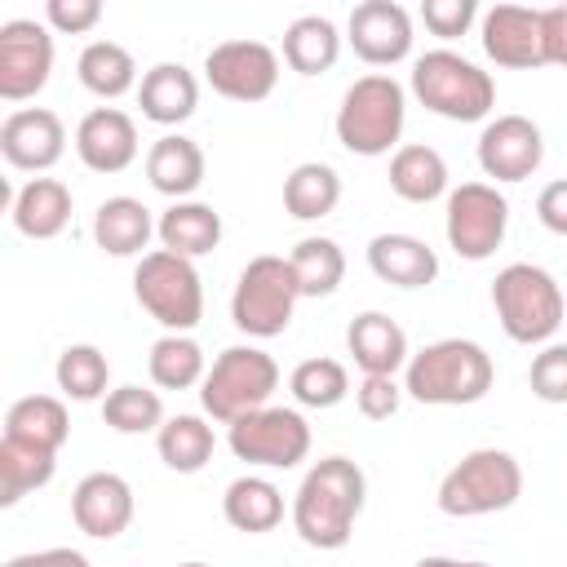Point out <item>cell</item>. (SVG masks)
Returning <instances> with one entry per match:
<instances>
[{
    "instance_id": "obj_35",
    "label": "cell",
    "mask_w": 567,
    "mask_h": 567,
    "mask_svg": "<svg viewBox=\"0 0 567 567\" xmlns=\"http://www.w3.org/2000/svg\"><path fill=\"white\" fill-rule=\"evenodd\" d=\"M288 266L297 275V292L301 297H332L346 279V252L337 239L310 235L288 252Z\"/></svg>"
},
{
    "instance_id": "obj_8",
    "label": "cell",
    "mask_w": 567,
    "mask_h": 567,
    "mask_svg": "<svg viewBox=\"0 0 567 567\" xmlns=\"http://www.w3.org/2000/svg\"><path fill=\"white\" fill-rule=\"evenodd\" d=\"M133 297L164 332H190L204 319V284H199L195 261L164 252V248H155L137 261Z\"/></svg>"
},
{
    "instance_id": "obj_12",
    "label": "cell",
    "mask_w": 567,
    "mask_h": 567,
    "mask_svg": "<svg viewBox=\"0 0 567 567\" xmlns=\"http://www.w3.org/2000/svg\"><path fill=\"white\" fill-rule=\"evenodd\" d=\"M204 80L230 102H266L279 84V53L261 40H226L204 58Z\"/></svg>"
},
{
    "instance_id": "obj_43",
    "label": "cell",
    "mask_w": 567,
    "mask_h": 567,
    "mask_svg": "<svg viewBox=\"0 0 567 567\" xmlns=\"http://www.w3.org/2000/svg\"><path fill=\"white\" fill-rule=\"evenodd\" d=\"M44 18L62 35H84L102 22V0H49Z\"/></svg>"
},
{
    "instance_id": "obj_30",
    "label": "cell",
    "mask_w": 567,
    "mask_h": 567,
    "mask_svg": "<svg viewBox=\"0 0 567 567\" xmlns=\"http://www.w3.org/2000/svg\"><path fill=\"white\" fill-rule=\"evenodd\" d=\"M341 204V177L332 164L306 159L284 177V208L297 221H319Z\"/></svg>"
},
{
    "instance_id": "obj_37",
    "label": "cell",
    "mask_w": 567,
    "mask_h": 567,
    "mask_svg": "<svg viewBox=\"0 0 567 567\" xmlns=\"http://www.w3.org/2000/svg\"><path fill=\"white\" fill-rule=\"evenodd\" d=\"M53 377H58V390H62L66 399H75V403H93V399L111 394V390H106L111 363H106V354H102L97 346H66V350L58 354Z\"/></svg>"
},
{
    "instance_id": "obj_41",
    "label": "cell",
    "mask_w": 567,
    "mask_h": 567,
    "mask_svg": "<svg viewBox=\"0 0 567 567\" xmlns=\"http://www.w3.org/2000/svg\"><path fill=\"white\" fill-rule=\"evenodd\" d=\"M474 13H478L474 0H425V4H421V22H425L439 40H456V35H465L470 22H474Z\"/></svg>"
},
{
    "instance_id": "obj_13",
    "label": "cell",
    "mask_w": 567,
    "mask_h": 567,
    "mask_svg": "<svg viewBox=\"0 0 567 567\" xmlns=\"http://www.w3.org/2000/svg\"><path fill=\"white\" fill-rule=\"evenodd\" d=\"M53 71V35L31 18H13L0 27V97L27 102L49 84Z\"/></svg>"
},
{
    "instance_id": "obj_22",
    "label": "cell",
    "mask_w": 567,
    "mask_h": 567,
    "mask_svg": "<svg viewBox=\"0 0 567 567\" xmlns=\"http://www.w3.org/2000/svg\"><path fill=\"white\" fill-rule=\"evenodd\" d=\"M137 106L151 124H182L199 106V80L182 62H155L137 84Z\"/></svg>"
},
{
    "instance_id": "obj_2",
    "label": "cell",
    "mask_w": 567,
    "mask_h": 567,
    "mask_svg": "<svg viewBox=\"0 0 567 567\" xmlns=\"http://www.w3.org/2000/svg\"><path fill=\"white\" fill-rule=\"evenodd\" d=\"M492 354L478 341L465 337H443L430 341L425 350H416L403 368V390L416 403H434V408H461V403H478L492 390Z\"/></svg>"
},
{
    "instance_id": "obj_10",
    "label": "cell",
    "mask_w": 567,
    "mask_h": 567,
    "mask_svg": "<svg viewBox=\"0 0 567 567\" xmlns=\"http://www.w3.org/2000/svg\"><path fill=\"white\" fill-rule=\"evenodd\" d=\"M226 443L239 461L266 470H292L310 452V425L297 408H257L226 425Z\"/></svg>"
},
{
    "instance_id": "obj_14",
    "label": "cell",
    "mask_w": 567,
    "mask_h": 567,
    "mask_svg": "<svg viewBox=\"0 0 567 567\" xmlns=\"http://www.w3.org/2000/svg\"><path fill=\"white\" fill-rule=\"evenodd\" d=\"M545 159V137L527 115H496L478 133V168L496 182H527Z\"/></svg>"
},
{
    "instance_id": "obj_20",
    "label": "cell",
    "mask_w": 567,
    "mask_h": 567,
    "mask_svg": "<svg viewBox=\"0 0 567 567\" xmlns=\"http://www.w3.org/2000/svg\"><path fill=\"white\" fill-rule=\"evenodd\" d=\"M346 350L350 359L363 368V377H394L399 368H408V337L403 328L381 315V310H363L350 319L346 328Z\"/></svg>"
},
{
    "instance_id": "obj_9",
    "label": "cell",
    "mask_w": 567,
    "mask_h": 567,
    "mask_svg": "<svg viewBox=\"0 0 567 567\" xmlns=\"http://www.w3.org/2000/svg\"><path fill=\"white\" fill-rule=\"evenodd\" d=\"M297 275L288 266V257L261 252L239 270V284L230 292V319L239 332L270 341L292 323V306H297Z\"/></svg>"
},
{
    "instance_id": "obj_17",
    "label": "cell",
    "mask_w": 567,
    "mask_h": 567,
    "mask_svg": "<svg viewBox=\"0 0 567 567\" xmlns=\"http://www.w3.org/2000/svg\"><path fill=\"white\" fill-rule=\"evenodd\" d=\"M483 53L496 66L532 71L545 66V40H540V9L523 4H492L483 13Z\"/></svg>"
},
{
    "instance_id": "obj_19",
    "label": "cell",
    "mask_w": 567,
    "mask_h": 567,
    "mask_svg": "<svg viewBox=\"0 0 567 567\" xmlns=\"http://www.w3.org/2000/svg\"><path fill=\"white\" fill-rule=\"evenodd\" d=\"M75 155L93 173H124L137 159V124L120 106H93L75 128Z\"/></svg>"
},
{
    "instance_id": "obj_23",
    "label": "cell",
    "mask_w": 567,
    "mask_h": 567,
    "mask_svg": "<svg viewBox=\"0 0 567 567\" xmlns=\"http://www.w3.org/2000/svg\"><path fill=\"white\" fill-rule=\"evenodd\" d=\"M155 235H159L164 252H177V257L195 261V257H204L221 244V213L213 204H199V199H177L159 213Z\"/></svg>"
},
{
    "instance_id": "obj_16",
    "label": "cell",
    "mask_w": 567,
    "mask_h": 567,
    "mask_svg": "<svg viewBox=\"0 0 567 567\" xmlns=\"http://www.w3.org/2000/svg\"><path fill=\"white\" fill-rule=\"evenodd\" d=\"M66 128L49 106H22L9 111L0 124V155L22 173H44L62 159Z\"/></svg>"
},
{
    "instance_id": "obj_18",
    "label": "cell",
    "mask_w": 567,
    "mask_h": 567,
    "mask_svg": "<svg viewBox=\"0 0 567 567\" xmlns=\"http://www.w3.org/2000/svg\"><path fill=\"white\" fill-rule=\"evenodd\" d=\"M71 518H75V527L84 536L115 540L133 523V487L111 470L84 474L75 483V492H71Z\"/></svg>"
},
{
    "instance_id": "obj_34",
    "label": "cell",
    "mask_w": 567,
    "mask_h": 567,
    "mask_svg": "<svg viewBox=\"0 0 567 567\" xmlns=\"http://www.w3.org/2000/svg\"><path fill=\"white\" fill-rule=\"evenodd\" d=\"M75 71H80V84H84L89 93H97V97H124L128 89H137V62H133V53H128L124 44H115V40H93V44H84Z\"/></svg>"
},
{
    "instance_id": "obj_7",
    "label": "cell",
    "mask_w": 567,
    "mask_h": 567,
    "mask_svg": "<svg viewBox=\"0 0 567 567\" xmlns=\"http://www.w3.org/2000/svg\"><path fill=\"white\" fill-rule=\"evenodd\" d=\"M275 385H279V363L266 350L230 346V350H221L213 359V368H208V377L199 385V403H204V412L213 421L230 425V421L266 408Z\"/></svg>"
},
{
    "instance_id": "obj_48",
    "label": "cell",
    "mask_w": 567,
    "mask_h": 567,
    "mask_svg": "<svg viewBox=\"0 0 567 567\" xmlns=\"http://www.w3.org/2000/svg\"><path fill=\"white\" fill-rule=\"evenodd\" d=\"M177 567H208V563H177Z\"/></svg>"
},
{
    "instance_id": "obj_6",
    "label": "cell",
    "mask_w": 567,
    "mask_h": 567,
    "mask_svg": "<svg viewBox=\"0 0 567 567\" xmlns=\"http://www.w3.org/2000/svg\"><path fill=\"white\" fill-rule=\"evenodd\" d=\"M523 496V470L501 447H474L439 483V509L452 518H483Z\"/></svg>"
},
{
    "instance_id": "obj_28",
    "label": "cell",
    "mask_w": 567,
    "mask_h": 567,
    "mask_svg": "<svg viewBox=\"0 0 567 567\" xmlns=\"http://www.w3.org/2000/svg\"><path fill=\"white\" fill-rule=\"evenodd\" d=\"M66 434H71V416H66L62 399H53V394H27L4 412V439L58 452L66 443Z\"/></svg>"
},
{
    "instance_id": "obj_40",
    "label": "cell",
    "mask_w": 567,
    "mask_h": 567,
    "mask_svg": "<svg viewBox=\"0 0 567 567\" xmlns=\"http://www.w3.org/2000/svg\"><path fill=\"white\" fill-rule=\"evenodd\" d=\"M527 385L540 403H567V346L554 341L545 346L536 359H532V372H527Z\"/></svg>"
},
{
    "instance_id": "obj_4",
    "label": "cell",
    "mask_w": 567,
    "mask_h": 567,
    "mask_svg": "<svg viewBox=\"0 0 567 567\" xmlns=\"http://www.w3.org/2000/svg\"><path fill=\"white\" fill-rule=\"evenodd\" d=\"M412 93L425 111L456 120V124L487 120V111L496 106L492 75L452 49H430L412 62Z\"/></svg>"
},
{
    "instance_id": "obj_5",
    "label": "cell",
    "mask_w": 567,
    "mask_h": 567,
    "mask_svg": "<svg viewBox=\"0 0 567 567\" xmlns=\"http://www.w3.org/2000/svg\"><path fill=\"white\" fill-rule=\"evenodd\" d=\"M408 120V93L394 75H359L337 106V142L350 155H385Z\"/></svg>"
},
{
    "instance_id": "obj_24",
    "label": "cell",
    "mask_w": 567,
    "mask_h": 567,
    "mask_svg": "<svg viewBox=\"0 0 567 567\" xmlns=\"http://www.w3.org/2000/svg\"><path fill=\"white\" fill-rule=\"evenodd\" d=\"M146 182L159 195H168L173 204L186 199V195H195L199 182H204V151H199V142H190L182 133H164L146 151Z\"/></svg>"
},
{
    "instance_id": "obj_27",
    "label": "cell",
    "mask_w": 567,
    "mask_h": 567,
    "mask_svg": "<svg viewBox=\"0 0 567 567\" xmlns=\"http://www.w3.org/2000/svg\"><path fill=\"white\" fill-rule=\"evenodd\" d=\"M221 514H226V523L235 532H248V536L275 532L284 523V492L261 474H244V478H235L226 487Z\"/></svg>"
},
{
    "instance_id": "obj_36",
    "label": "cell",
    "mask_w": 567,
    "mask_h": 567,
    "mask_svg": "<svg viewBox=\"0 0 567 567\" xmlns=\"http://www.w3.org/2000/svg\"><path fill=\"white\" fill-rule=\"evenodd\" d=\"M146 368H151V381L159 390H190V385H204L208 377V363H204V350L195 337L186 332H164L151 354H146Z\"/></svg>"
},
{
    "instance_id": "obj_47",
    "label": "cell",
    "mask_w": 567,
    "mask_h": 567,
    "mask_svg": "<svg viewBox=\"0 0 567 567\" xmlns=\"http://www.w3.org/2000/svg\"><path fill=\"white\" fill-rule=\"evenodd\" d=\"M416 567H461V563L456 558H421Z\"/></svg>"
},
{
    "instance_id": "obj_3",
    "label": "cell",
    "mask_w": 567,
    "mask_h": 567,
    "mask_svg": "<svg viewBox=\"0 0 567 567\" xmlns=\"http://www.w3.org/2000/svg\"><path fill=\"white\" fill-rule=\"evenodd\" d=\"M492 306H496V319H501L505 337L518 341V346L549 341L558 332L563 315H567L558 279L549 270L532 266V261H514L492 279Z\"/></svg>"
},
{
    "instance_id": "obj_46",
    "label": "cell",
    "mask_w": 567,
    "mask_h": 567,
    "mask_svg": "<svg viewBox=\"0 0 567 567\" xmlns=\"http://www.w3.org/2000/svg\"><path fill=\"white\" fill-rule=\"evenodd\" d=\"M4 567H89V558L80 549L58 545V549H40V554H13Z\"/></svg>"
},
{
    "instance_id": "obj_25",
    "label": "cell",
    "mask_w": 567,
    "mask_h": 567,
    "mask_svg": "<svg viewBox=\"0 0 567 567\" xmlns=\"http://www.w3.org/2000/svg\"><path fill=\"white\" fill-rule=\"evenodd\" d=\"M155 235V221H151V208L133 195H111L97 204L93 213V239L102 252L111 257H137ZM146 257V252H142Z\"/></svg>"
},
{
    "instance_id": "obj_49",
    "label": "cell",
    "mask_w": 567,
    "mask_h": 567,
    "mask_svg": "<svg viewBox=\"0 0 567 567\" xmlns=\"http://www.w3.org/2000/svg\"><path fill=\"white\" fill-rule=\"evenodd\" d=\"M461 567H487V563H461Z\"/></svg>"
},
{
    "instance_id": "obj_15",
    "label": "cell",
    "mask_w": 567,
    "mask_h": 567,
    "mask_svg": "<svg viewBox=\"0 0 567 567\" xmlns=\"http://www.w3.org/2000/svg\"><path fill=\"white\" fill-rule=\"evenodd\" d=\"M346 40L368 66H394L412 53V18L394 0H363L350 9Z\"/></svg>"
},
{
    "instance_id": "obj_29",
    "label": "cell",
    "mask_w": 567,
    "mask_h": 567,
    "mask_svg": "<svg viewBox=\"0 0 567 567\" xmlns=\"http://www.w3.org/2000/svg\"><path fill=\"white\" fill-rule=\"evenodd\" d=\"M390 190L408 204H430L447 190V164L434 146H421V142H408L394 151L390 159Z\"/></svg>"
},
{
    "instance_id": "obj_21",
    "label": "cell",
    "mask_w": 567,
    "mask_h": 567,
    "mask_svg": "<svg viewBox=\"0 0 567 567\" xmlns=\"http://www.w3.org/2000/svg\"><path fill=\"white\" fill-rule=\"evenodd\" d=\"M368 266L381 284H394V288H425L439 279V257L425 239L416 235H377L368 244Z\"/></svg>"
},
{
    "instance_id": "obj_31",
    "label": "cell",
    "mask_w": 567,
    "mask_h": 567,
    "mask_svg": "<svg viewBox=\"0 0 567 567\" xmlns=\"http://www.w3.org/2000/svg\"><path fill=\"white\" fill-rule=\"evenodd\" d=\"M213 425L204 416H168L159 430H155V447H159V461L173 470V474H199L208 461H213Z\"/></svg>"
},
{
    "instance_id": "obj_39",
    "label": "cell",
    "mask_w": 567,
    "mask_h": 567,
    "mask_svg": "<svg viewBox=\"0 0 567 567\" xmlns=\"http://www.w3.org/2000/svg\"><path fill=\"white\" fill-rule=\"evenodd\" d=\"M288 390L301 408H337L350 394V377L337 359H301L288 377Z\"/></svg>"
},
{
    "instance_id": "obj_1",
    "label": "cell",
    "mask_w": 567,
    "mask_h": 567,
    "mask_svg": "<svg viewBox=\"0 0 567 567\" xmlns=\"http://www.w3.org/2000/svg\"><path fill=\"white\" fill-rule=\"evenodd\" d=\"M368 478L350 456H323L306 470L292 496V527L315 549H341L363 509Z\"/></svg>"
},
{
    "instance_id": "obj_32",
    "label": "cell",
    "mask_w": 567,
    "mask_h": 567,
    "mask_svg": "<svg viewBox=\"0 0 567 567\" xmlns=\"http://www.w3.org/2000/svg\"><path fill=\"white\" fill-rule=\"evenodd\" d=\"M337 53H341V35H337V27L328 18L306 13V18L288 22V31H284V62L297 75H323V71H332Z\"/></svg>"
},
{
    "instance_id": "obj_45",
    "label": "cell",
    "mask_w": 567,
    "mask_h": 567,
    "mask_svg": "<svg viewBox=\"0 0 567 567\" xmlns=\"http://www.w3.org/2000/svg\"><path fill=\"white\" fill-rule=\"evenodd\" d=\"M536 217H540V226H545V230L567 235V177L549 182V186L536 195Z\"/></svg>"
},
{
    "instance_id": "obj_33",
    "label": "cell",
    "mask_w": 567,
    "mask_h": 567,
    "mask_svg": "<svg viewBox=\"0 0 567 567\" xmlns=\"http://www.w3.org/2000/svg\"><path fill=\"white\" fill-rule=\"evenodd\" d=\"M58 470V452L49 447H31L18 439H0V505H18L27 492L44 487Z\"/></svg>"
},
{
    "instance_id": "obj_42",
    "label": "cell",
    "mask_w": 567,
    "mask_h": 567,
    "mask_svg": "<svg viewBox=\"0 0 567 567\" xmlns=\"http://www.w3.org/2000/svg\"><path fill=\"white\" fill-rule=\"evenodd\" d=\"M354 403H359V412L368 421H390L399 412V403H403V385L394 377H363L354 385Z\"/></svg>"
},
{
    "instance_id": "obj_26",
    "label": "cell",
    "mask_w": 567,
    "mask_h": 567,
    "mask_svg": "<svg viewBox=\"0 0 567 567\" xmlns=\"http://www.w3.org/2000/svg\"><path fill=\"white\" fill-rule=\"evenodd\" d=\"M13 226L27 235V239H53L66 230L71 221V190L58 182V177H31L18 195H13V208H9Z\"/></svg>"
},
{
    "instance_id": "obj_11",
    "label": "cell",
    "mask_w": 567,
    "mask_h": 567,
    "mask_svg": "<svg viewBox=\"0 0 567 567\" xmlns=\"http://www.w3.org/2000/svg\"><path fill=\"white\" fill-rule=\"evenodd\" d=\"M447 244L456 248V257L465 261H487L501 239H505V226H509V204L496 186L487 182H461L452 195H447Z\"/></svg>"
},
{
    "instance_id": "obj_38",
    "label": "cell",
    "mask_w": 567,
    "mask_h": 567,
    "mask_svg": "<svg viewBox=\"0 0 567 567\" xmlns=\"http://www.w3.org/2000/svg\"><path fill=\"white\" fill-rule=\"evenodd\" d=\"M102 421L115 430V434H151L164 425V403L155 390H142V385H115L106 399H102Z\"/></svg>"
},
{
    "instance_id": "obj_44",
    "label": "cell",
    "mask_w": 567,
    "mask_h": 567,
    "mask_svg": "<svg viewBox=\"0 0 567 567\" xmlns=\"http://www.w3.org/2000/svg\"><path fill=\"white\" fill-rule=\"evenodd\" d=\"M540 40H545V62L567 66V4L540 9Z\"/></svg>"
}]
</instances>
